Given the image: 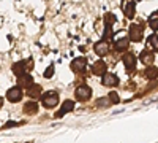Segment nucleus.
Here are the masks:
<instances>
[{
	"label": "nucleus",
	"mask_w": 158,
	"mask_h": 143,
	"mask_svg": "<svg viewBox=\"0 0 158 143\" xmlns=\"http://www.w3.org/2000/svg\"><path fill=\"white\" fill-rule=\"evenodd\" d=\"M41 103L44 108H54L59 103V92L56 91H48L41 96Z\"/></svg>",
	"instance_id": "nucleus-1"
},
{
	"label": "nucleus",
	"mask_w": 158,
	"mask_h": 143,
	"mask_svg": "<svg viewBox=\"0 0 158 143\" xmlns=\"http://www.w3.org/2000/svg\"><path fill=\"white\" fill-rule=\"evenodd\" d=\"M76 99L77 100H89L92 97V89L87 86V84H81L76 87Z\"/></svg>",
	"instance_id": "nucleus-2"
},
{
	"label": "nucleus",
	"mask_w": 158,
	"mask_h": 143,
	"mask_svg": "<svg viewBox=\"0 0 158 143\" xmlns=\"http://www.w3.org/2000/svg\"><path fill=\"white\" fill-rule=\"evenodd\" d=\"M122 60H123V65H125L127 72H135V69H136V57H135L133 53H125Z\"/></svg>",
	"instance_id": "nucleus-3"
},
{
	"label": "nucleus",
	"mask_w": 158,
	"mask_h": 143,
	"mask_svg": "<svg viewBox=\"0 0 158 143\" xmlns=\"http://www.w3.org/2000/svg\"><path fill=\"white\" fill-rule=\"evenodd\" d=\"M130 40H133V42L142 40V25H139V24H131L130 25Z\"/></svg>",
	"instance_id": "nucleus-4"
},
{
	"label": "nucleus",
	"mask_w": 158,
	"mask_h": 143,
	"mask_svg": "<svg viewBox=\"0 0 158 143\" xmlns=\"http://www.w3.org/2000/svg\"><path fill=\"white\" fill-rule=\"evenodd\" d=\"M6 99H8L10 102H13V103L19 102V100L22 99V91H21V87L18 86V87L8 89V91H6Z\"/></svg>",
	"instance_id": "nucleus-5"
},
{
	"label": "nucleus",
	"mask_w": 158,
	"mask_h": 143,
	"mask_svg": "<svg viewBox=\"0 0 158 143\" xmlns=\"http://www.w3.org/2000/svg\"><path fill=\"white\" fill-rule=\"evenodd\" d=\"M122 10H123L127 18H133L135 11H136V5H135L133 0H123L122 2Z\"/></svg>",
	"instance_id": "nucleus-6"
},
{
	"label": "nucleus",
	"mask_w": 158,
	"mask_h": 143,
	"mask_svg": "<svg viewBox=\"0 0 158 143\" xmlns=\"http://www.w3.org/2000/svg\"><path fill=\"white\" fill-rule=\"evenodd\" d=\"M85 59L84 57H76L73 62H71V70L76 72V73H82L85 70Z\"/></svg>",
	"instance_id": "nucleus-7"
},
{
	"label": "nucleus",
	"mask_w": 158,
	"mask_h": 143,
	"mask_svg": "<svg viewBox=\"0 0 158 143\" xmlns=\"http://www.w3.org/2000/svg\"><path fill=\"white\" fill-rule=\"evenodd\" d=\"M139 59H141V62L144 64V65H150V64L155 60V56H153V53L150 49H144V51H141V54H139Z\"/></svg>",
	"instance_id": "nucleus-8"
},
{
	"label": "nucleus",
	"mask_w": 158,
	"mask_h": 143,
	"mask_svg": "<svg viewBox=\"0 0 158 143\" xmlns=\"http://www.w3.org/2000/svg\"><path fill=\"white\" fill-rule=\"evenodd\" d=\"M32 83H33V78H32V75H29V73H24V75H21V76H18V86L19 87H32Z\"/></svg>",
	"instance_id": "nucleus-9"
},
{
	"label": "nucleus",
	"mask_w": 158,
	"mask_h": 143,
	"mask_svg": "<svg viewBox=\"0 0 158 143\" xmlns=\"http://www.w3.org/2000/svg\"><path fill=\"white\" fill-rule=\"evenodd\" d=\"M74 108V102L73 100H65L63 102V105H62V108L59 110V113H56V118H62L63 114H67V113H70L71 110Z\"/></svg>",
	"instance_id": "nucleus-10"
},
{
	"label": "nucleus",
	"mask_w": 158,
	"mask_h": 143,
	"mask_svg": "<svg viewBox=\"0 0 158 143\" xmlns=\"http://www.w3.org/2000/svg\"><path fill=\"white\" fill-rule=\"evenodd\" d=\"M95 53H97L98 56H106V54L109 53V43H108V40L98 42V43L95 45Z\"/></svg>",
	"instance_id": "nucleus-11"
},
{
	"label": "nucleus",
	"mask_w": 158,
	"mask_h": 143,
	"mask_svg": "<svg viewBox=\"0 0 158 143\" xmlns=\"http://www.w3.org/2000/svg\"><path fill=\"white\" fill-rule=\"evenodd\" d=\"M101 83H103L104 86H108V87H112V86H117V84H118V78H117L114 73H106V75H103Z\"/></svg>",
	"instance_id": "nucleus-12"
},
{
	"label": "nucleus",
	"mask_w": 158,
	"mask_h": 143,
	"mask_svg": "<svg viewBox=\"0 0 158 143\" xmlns=\"http://www.w3.org/2000/svg\"><path fill=\"white\" fill-rule=\"evenodd\" d=\"M92 72H94V75H106V62L97 60L94 65H92Z\"/></svg>",
	"instance_id": "nucleus-13"
},
{
	"label": "nucleus",
	"mask_w": 158,
	"mask_h": 143,
	"mask_svg": "<svg viewBox=\"0 0 158 143\" xmlns=\"http://www.w3.org/2000/svg\"><path fill=\"white\" fill-rule=\"evenodd\" d=\"M144 76H146L147 80H155V78H158V69L153 67V65L146 67V70H144Z\"/></svg>",
	"instance_id": "nucleus-14"
},
{
	"label": "nucleus",
	"mask_w": 158,
	"mask_h": 143,
	"mask_svg": "<svg viewBox=\"0 0 158 143\" xmlns=\"http://www.w3.org/2000/svg\"><path fill=\"white\" fill-rule=\"evenodd\" d=\"M24 113L25 114H35V113H38V105H36V102H27L24 105Z\"/></svg>",
	"instance_id": "nucleus-15"
},
{
	"label": "nucleus",
	"mask_w": 158,
	"mask_h": 143,
	"mask_svg": "<svg viewBox=\"0 0 158 143\" xmlns=\"http://www.w3.org/2000/svg\"><path fill=\"white\" fill-rule=\"evenodd\" d=\"M128 45H130V38L122 37L120 40L115 42V49H117V51H127V49H128Z\"/></svg>",
	"instance_id": "nucleus-16"
},
{
	"label": "nucleus",
	"mask_w": 158,
	"mask_h": 143,
	"mask_svg": "<svg viewBox=\"0 0 158 143\" xmlns=\"http://www.w3.org/2000/svg\"><path fill=\"white\" fill-rule=\"evenodd\" d=\"M25 65H27V62H16V64H13V73H15L16 76H21L24 75L25 72Z\"/></svg>",
	"instance_id": "nucleus-17"
},
{
	"label": "nucleus",
	"mask_w": 158,
	"mask_h": 143,
	"mask_svg": "<svg viewBox=\"0 0 158 143\" xmlns=\"http://www.w3.org/2000/svg\"><path fill=\"white\" fill-rule=\"evenodd\" d=\"M147 46H149L150 51H158V37L155 34H152L147 38Z\"/></svg>",
	"instance_id": "nucleus-18"
},
{
	"label": "nucleus",
	"mask_w": 158,
	"mask_h": 143,
	"mask_svg": "<svg viewBox=\"0 0 158 143\" xmlns=\"http://www.w3.org/2000/svg\"><path fill=\"white\" fill-rule=\"evenodd\" d=\"M27 94L32 97V99H36V97H41L43 94H41V86H38V84H35V86H32V87H29L27 89Z\"/></svg>",
	"instance_id": "nucleus-19"
},
{
	"label": "nucleus",
	"mask_w": 158,
	"mask_h": 143,
	"mask_svg": "<svg viewBox=\"0 0 158 143\" xmlns=\"http://www.w3.org/2000/svg\"><path fill=\"white\" fill-rule=\"evenodd\" d=\"M149 25L153 30H158V11L152 13V15L149 16Z\"/></svg>",
	"instance_id": "nucleus-20"
},
{
	"label": "nucleus",
	"mask_w": 158,
	"mask_h": 143,
	"mask_svg": "<svg viewBox=\"0 0 158 143\" xmlns=\"http://www.w3.org/2000/svg\"><path fill=\"white\" fill-rule=\"evenodd\" d=\"M111 102H109V97H101L97 100V107H109Z\"/></svg>",
	"instance_id": "nucleus-21"
},
{
	"label": "nucleus",
	"mask_w": 158,
	"mask_h": 143,
	"mask_svg": "<svg viewBox=\"0 0 158 143\" xmlns=\"http://www.w3.org/2000/svg\"><path fill=\"white\" fill-rule=\"evenodd\" d=\"M109 100H111V103H118V96H117V92H109Z\"/></svg>",
	"instance_id": "nucleus-22"
},
{
	"label": "nucleus",
	"mask_w": 158,
	"mask_h": 143,
	"mask_svg": "<svg viewBox=\"0 0 158 143\" xmlns=\"http://www.w3.org/2000/svg\"><path fill=\"white\" fill-rule=\"evenodd\" d=\"M52 73H54V65H49V67L46 69V72H44V76H46V78H51Z\"/></svg>",
	"instance_id": "nucleus-23"
},
{
	"label": "nucleus",
	"mask_w": 158,
	"mask_h": 143,
	"mask_svg": "<svg viewBox=\"0 0 158 143\" xmlns=\"http://www.w3.org/2000/svg\"><path fill=\"white\" fill-rule=\"evenodd\" d=\"M15 126H16V123H15V121H8V123H5L3 129H10V127H15Z\"/></svg>",
	"instance_id": "nucleus-24"
}]
</instances>
